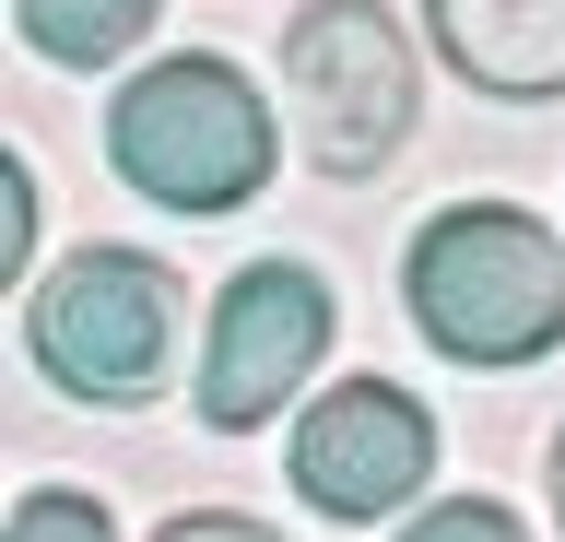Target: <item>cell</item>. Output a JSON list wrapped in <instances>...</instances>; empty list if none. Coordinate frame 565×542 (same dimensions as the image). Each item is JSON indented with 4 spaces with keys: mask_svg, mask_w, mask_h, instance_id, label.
Listing matches in <instances>:
<instances>
[{
    "mask_svg": "<svg viewBox=\"0 0 565 542\" xmlns=\"http://www.w3.org/2000/svg\"><path fill=\"white\" fill-rule=\"evenodd\" d=\"M12 24H24L35 60L106 72V60H130V47L153 36V0H12Z\"/></svg>",
    "mask_w": 565,
    "mask_h": 542,
    "instance_id": "cell-8",
    "label": "cell"
},
{
    "mask_svg": "<svg viewBox=\"0 0 565 542\" xmlns=\"http://www.w3.org/2000/svg\"><path fill=\"white\" fill-rule=\"evenodd\" d=\"M401 542H530V531H519V507H494V496H436Z\"/></svg>",
    "mask_w": 565,
    "mask_h": 542,
    "instance_id": "cell-10",
    "label": "cell"
},
{
    "mask_svg": "<svg viewBox=\"0 0 565 542\" xmlns=\"http://www.w3.org/2000/svg\"><path fill=\"white\" fill-rule=\"evenodd\" d=\"M436 483V413H424L401 378H342V390H318L295 413V496L318 519H342V531H377L401 507Z\"/></svg>",
    "mask_w": 565,
    "mask_h": 542,
    "instance_id": "cell-6",
    "label": "cell"
},
{
    "mask_svg": "<svg viewBox=\"0 0 565 542\" xmlns=\"http://www.w3.org/2000/svg\"><path fill=\"white\" fill-rule=\"evenodd\" d=\"M424 107V60L401 36V12L377 0H307L282 24V130L318 178H377L401 166Z\"/></svg>",
    "mask_w": 565,
    "mask_h": 542,
    "instance_id": "cell-4",
    "label": "cell"
},
{
    "mask_svg": "<svg viewBox=\"0 0 565 542\" xmlns=\"http://www.w3.org/2000/svg\"><path fill=\"white\" fill-rule=\"evenodd\" d=\"M0 542H118V519H106V496H83V483H35Z\"/></svg>",
    "mask_w": 565,
    "mask_h": 542,
    "instance_id": "cell-9",
    "label": "cell"
},
{
    "mask_svg": "<svg viewBox=\"0 0 565 542\" xmlns=\"http://www.w3.org/2000/svg\"><path fill=\"white\" fill-rule=\"evenodd\" d=\"M330 284H318V259H247L236 284L212 295V330H201V378H189V413L212 436H259L282 425V401L318 378L330 354Z\"/></svg>",
    "mask_w": 565,
    "mask_h": 542,
    "instance_id": "cell-5",
    "label": "cell"
},
{
    "mask_svg": "<svg viewBox=\"0 0 565 542\" xmlns=\"http://www.w3.org/2000/svg\"><path fill=\"white\" fill-rule=\"evenodd\" d=\"M401 307L448 365H542L565 342V236L519 201H448L401 259Z\"/></svg>",
    "mask_w": 565,
    "mask_h": 542,
    "instance_id": "cell-1",
    "label": "cell"
},
{
    "mask_svg": "<svg viewBox=\"0 0 565 542\" xmlns=\"http://www.w3.org/2000/svg\"><path fill=\"white\" fill-rule=\"evenodd\" d=\"M424 36L494 107H565V0H424Z\"/></svg>",
    "mask_w": 565,
    "mask_h": 542,
    "instance_id": "cell-7",
    "label": "cell"
},
{
    "mask_svg": "<svg viewBox=\"0 0 565 542\" xmlns=\"http://www.w3.org/2000/svg\"><path fill=\"white\" fill-rule=\"evenodd\" d=\"M177 319L189 295L153 248H71L24 284V354L47 390L95 401V413H141V401L177 378Z\"/></svg>",
    "mask_w": 565,
    "mask_h": 542,
    "instance_id": "cell-3",
    "label": "cell"
},
{
    "mask_svg": "<svg viewBox=\"0 0 565 542\" xmlns=\"http://www.w3.org/2000/svg\"><path fill=\"white\" fill-rule=\"evenodd\" d=\"M271 107H259V83L236 72V60H212V47H189V60H153V72L106 107V166L153 201V213H247L259 189H271Z\"/></svg>",
    "mask_w": 565,
    "mask_h": 542,
    "instance_id": "cell-2",
    "label": "cell"
},
{
    "mask_svg": "<svg viewBox=\"0 0 565 542\" xmlns=\"http://www.w3.org/2000/svg\"><path fill=\"white\" fill-rule=\"evenodd\" d=\"M0 259H12V284H35V178H24V153L0 166Z\"/></svg>",
    "mask_w": 565,
    "mask_h": 542,
    "instance_id": "cell-11",
    "label": "cell"
},
{
    "mask_svg": "<svg viewBox=\"0 0 565 542\" xmlns=\"http://www.w3.org/2000/svg\"><path fill=\"white\" fill-rule=\"evenodd\" d=\"M554 531H565V425H554Z\"/></svg>",
    "mask_w": 565,
    "mask_h": 542,
    "instance_id": "cell-13",
    "label": "cell"
},
{
    "mask_svg": "<svg viewBox=\"0 0 565 542\" xmlns=\"http://www.w3.org/2000/svg\"><path fill=\"white\" fill-rule=\"evenodd\" d=\"M153 542H282L271 519H247V507H189V519H166Z\"/></svg>",
    "mask_w": 565,
    "mask_h": 542,
    "instance_id": "cell-12",
    "label": "cell"
}]
</instances>
